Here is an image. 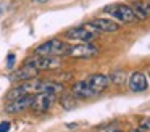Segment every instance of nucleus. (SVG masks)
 I'll return each instance as SVG.
<instances>
[{
  "mask_svg": "<svg viewBox=\"0 0 150 132\" xmlns=\"http://www.w3.org/2000/svg\"><path fill=\"white\" fill-rule=\"evenodd\" d=\"M69 50V44L65 40H60V39H50V40L44 42V44L37 45L34 48V55H39V56H65L68 55Z\"/></svg>",
  "mask_w": 150,
  "mask_h": 132,
  "instance_id": "f257e3e1",
  "label": "nucleus"
},
{
  "mask_svg": "<svg viewBox=\"0 0 150 132\" xmlns=\"http://www.w3.org/2000/svg\"><path fill=\"white\" fill-rule=\"evenodd\" d=\"M103 11L107 13V15H110L116 23H132V21H136L132 10H131V6L126 5V3H111V5L105 6Z\"/></svg>",
  "mask_w": 150,
  "mask_h": 132,
  "instance_id": "f03ea898",
  "label": "nucleus"
},
{
  "mask_svg": "<svg viewBox=\"0 0 150 132\" xmlns=\"http://www.w3.org/2000/svg\"><path fill=\"white\" fill-rule=\"evenodd\" d=\"M97 35H98V32L95 31V29H92L89 24L76 26V28H71V29H68V31L65 32L66 39H69V40H76V42H84V44L95 40Z\"/></svg>",
  "mask_w": 150,
  "mask_h": 132,
  "instance_id": "7ed1b4c3",
  "label": "nucleus"
},
{
  "mask_svg": "<svg viewBox=\"0 0 150 132\" xmlns=\"http://www.w3.org/2000/svg\"><path fill=\"white\" fill-rule=\"evenodd\" d=\"M24 64L34 68L36 71H50V69H58L62 66V61L58 56H39L36 55L34 58H29Z\"/></svg>",
  "mask_w": 150,
  "mask_h": 132,
  "instance_id": "20e7f679",
  "label": "nucleus"
},
{
  "mask_svg": "<svg viewBox=\"0 0 150 132\" xmlns=\"http://www.w3.org/2000/svg\"><path fill=\"white\" fill-rule=\"evenodd\" d=\"M100 53L98 47H95L92 42H81L78 45H69V50H68V56L73 58H94Z\"/></svg>",
  "mask_w": 150,
  "mask_h": 132,
  "instance_id": "39448f33",
  "label": "nucleus"
},
{
  "mask_svg": "<svg viewBox=\"0 0 150 132\" xmlns=\"http://www.w3.org/2000/svg\"><path fill=\"white\" fill-rule=\"evenodd\" d=\"M53 103H55V95H53V93H36L31 108H33L34 113H37V114H44V113H47L52 108Z\"/></svg>",
  "mask_w": 150,
  "mask_h": 132,
  "instance_id": "423d86ee",
  "label": "nucleus"
},
{
  "mask_svg": "<svg viewBox=\"0 0 150 132\" xmlns=\"http://www.w3.org/2000/svg\"><path fill=\"white\" fill-rule=\"evenodd\" d=\"M34 102V95H24V97H18L15 100H10L7 106H5V111L7 113H21L26 111L28 108L33 106Z\"/></svg>",
  "mask_w": 150,
  "mask_h": 132,
  "instance_id": "0eeeda50",
  "label": "nucleus"
},
{
  "mask_svg": "<svg viewBox=\"0 0 150 132\" xmlns=\"http://www.w3.org/2000/svg\"><path fill=\"white\" fill-rule=\"evenodd\" d=\"M89 26L97 32H116L120 29V24L110 18H95L89 23Z\"/></svg>",
  "mask_w": 150,
  "mask_h": 132,
  "instance_id": "6e6552de",
  "label": "nucleus"
},
{
  "mask_svg": "<svg viewBox=\"0 0 150 132\" xmlns=\"http://www.w3.org/2000/svg\"><path fill=\"white\" fill-rule=\"evenodd\" d=\"M87 84H89V87H91L92 93H94V95H98V93H102L107 89L110 82H108V76H105V74H92L87 79Z\"/></svg>",
  "mask_w": 150,
  "mask_h": 132,
  "instance_id": "1a4fd4ad",
  "label": "nucleus"
},
{
  "mask_svg": "<svg viewBox=\"0 0 150 132\" xmlns=\"http://www.w3.org/2000/svg\"><path fill=\"white\" fill-rule=\"evenodd\" d=\"M131 10L134 13V18L136 19H144L150 18V0H140V2H134L132 5H129Z\"/></svg>",
  "mask_w": 150,
  "mask_h": 132,
  "instance_id": "9d476101",
  "label": "nucleus"
},
{
  "mask_svg": "<svg viewBox=\"0 0 150 132\" xmlns=\"http://www.w3.org/2000/svg\"><path fill=\"white\" fill-rule=\"evenodd\" d=\"M149 87V80H147V76L139 71L131 74L129 77V89L132 92H144V90Z\"/></svg>",
  "mask_w": 150,
  "mask_h": 132,
  "instance_id": "9b49d317",
  "label": "nucleus"
},
{
  "mask_svg": "<svg viewBox=\"0 0 150 132\" xmlns=\"http://www.w3.org/2000/svg\"><path fill=\"white\" fill-rule=\"evenodd\" d=\"M71 93L76 97V98H91V97H94V93H92L87 80H78V82L73 85Z\"/></svg>",
  "mask_w": 150,
  "mask_h": 132,
  "instance_id": "f8f14e48",
  "label": "nucleus"
},
{
  "mask_svg": "<svg viewBox=\"0 0 150 132\" xmlns=\"http://www.w3.org/2000/svg\"><path fill=\"white\" fill-rule=\"evenodd\" d=\"M37 74H39V71H36L34 68L28 66V64H23V66H21V69H18L16 73L11 76V79H13V80H21V82H23V80L36 79Z\"/></svg>",
  "mask_w": 150,
  "mask_h": 132,
  "instance_id": "ddd939ff",
  "label": "nucleus"
},
{
  "mask_svg": "<svg viewBox=\"0 0 150 132\" xmlns=\"http://www.w3.org/2000/svg\"><path fill=\"white\" fill-rule=\"evenodd\" d=\"M76 103H78V100H76V97L73 95L71 92H69V93H63L62 98H60V105H62L65 109L76 108Z\"/></svg>",
  "mask_w": 150,
  "mask_h": 132,
  "instance_id": "4468645a",
  "label": "nucleus"
},
{
  "mask_svg": "<svg viewBox=\"0 0 150 132\" xmlns=\"http://www.w3.org/2000/svg\"><path fill=\"white\" fill-rule=\"evenodd\" d=\"M108 82L123 84V82H124V74H123V73H111L110 76H108Z\"/></svg>",
  "mask_w": 150,
  "mask_h": 132,
  "instance_id": "2eb2a0df",
  "label": "nucleus"
},
{
  "mask_svg": "<svg viewBox=\"0 0 150 132\" xmlns=\"http://www.w3.org/2000/svg\"><path fill=\"white\" fill-rule=\"evenodd\" d=\"M139 129L142 132H150V118H144L139 124Z\"/></svg>",
  "mask_w": 150,
  "mask_h": 132,
  "instance_id": "dca6fc26",
  "label": "nucleus"
},
{
  "mask_svg": "<svg viewBox=\"0 0 150 132\" xmlns=\"http://www.w3.org/2000/svg\"><path fill=\"white\" fill-rule=\"evenodd\" d=\"M11 127V124L8 121H4V122H0V132H8Z\"/></svg>",
  "mask_w": 150,
  "mask_h": 132,
  "instance_id": "f3484780",
  "label": "nucleus"
},
{
  "mask_svg": "<svg viewBox=\"0 0 150 132\" xmlns=\"http://www.w3.org/2000/svg\"><path fill=\"white\" fill-rule=\"evenodd\" d=\"M7 66L8 68H13V64H15V55L13 53H10V55H8V58H7Z\"/></svg>",
  "mask_w": 150,
  "mask_h": 132,
  "instance_id": "a211bd4d",
  "label": "nucleus"
},
{
  "mask_svg": "<svg viewBox=\"0 0 150 132\" xmlns=\"http://www.w3.org/2000/svg\"><path fill=\"white\" fill-rule=\"evenodd\" d=\"M107 132H123V131H120L116 127H110V129H107Z\"/></svg>",
  "mask_w": 150,
  "mask_h": 132,
  "instance_id": "6ab92c4d",
  "label": "nucleus"
},
{
  "mask_svg": "<svg viewBox=\"0 0 150 132\" xmlns=\"http://www.w3.org/2000/svg\"><path fill=\"white\" fill-rule=\"evenodd\" d=\"M131 132H142V131H140L139 127H136V129H132V131H131Z\"/></svg>",
  "mask_w": 150,
  "mask_h": 132,
  "instance_id": "aec40b11",
  "label": "nucleus"
},
{
  "mask_svg": "<svg viewBox=\"0 0 150 132\" xmlns=\"http://www.w3.org/2000/svg\"><path fill=\"white\" fill-rule=\"evenodd\" d=\"M36 2H39V3H45L47 0H36Z\"/></svg>",
  "mask_w": 150,
  "mask_h": 132,
  "instance_id": "412c9836",
  "label": "nucleus"
},
{
  "mask_svg": "<svg viewBox=\"0 0 150 132\" xmlns=\"http://www.w3.org/2000/svg\"><path fill=\"white\" fill-rule=\"evenodd\" d=\"M147 77H149V79H150V73H149V76H147Z\"/></svg>",
  "mask_w": 150,
  "mask_h": 132,
  "instance_id": "4be33fe9",
  "label": "nucleus"
}]
</instances>
